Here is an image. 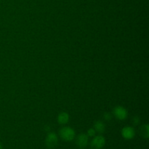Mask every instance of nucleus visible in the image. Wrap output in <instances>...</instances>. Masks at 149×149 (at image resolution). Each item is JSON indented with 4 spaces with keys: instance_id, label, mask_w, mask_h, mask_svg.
<instances>
[{
    "instance_id": "obj_1",
    "label": "nucleus",
    "mask_w": 149,
    "mask_h": 149,
    "mask_svg": "<svg viewBox=\"0 0 149 149\" xmlns=\"http://www.w3.org/2000/svg\"><path fill=\"white\" fill-rule=\"evenodd\" d=\"M61 138L65 141H71L75 138V131L70 127H64L59 131Z\"/></svg>"
},
{
    "instance_id": "obj_2",
    "label": "nucleus",
    "mask_w": 149,
    "mask_h": 149,
    "mask_svg": "<svg viewBox=\"0 0 149 149\" xmlns=\"http://www.w3.org/2000/svg\"><path fill=\"white\" fill-rule=\"evenodd\" d=\"M45 143L49 148H53L58 143V138L55 132H49L45 139Z\"/></svg>"
},
{
    "instance_id": "obj_3",
    "label": "nucleus",
    "mask_w": 149,
    "mask_h": 149,
    "mask_svg": "<svg viewBox=\"0 0 149 149\" xmlns=\"http://www.w3.org/2000/svg\"><path fill=\"white\" fill-rule=\"evenodd\" d=\"M113 114L114 115L115 117L119 120H125L127 117V111L126 110L125 108L123 106H116L113 109Z\"/></svg>"
},
{
    "instance_id": "obj_4",
    "label": "nucleus",
    "mask_w": 149,
    "mask_h": 149,
    "mask_svg": "<svg viewBox=\"0 0 149 149\" xmlns=\"http://www.w3.org/2000/svg\"><path fill=\"white\" fill-rule=\"evenodd\" d=\"M106 144V139L102 135L95 136L91 141V147L93 149H101Z\"/></svg>"
},
{
    "instance_id": "obj_5",
    "label": "nucleus",
    "mask_w": 149,
    "mask_h": 149,
    "mask_svg": "<svg viewBox=\"0 0 149 149\" xmlns=\"http://www.w3.org/2000/svg\"><path fill=\"white\" fill-rule=\"evenodd\" d=\"M122 135L125 139L131 140L135 137V130L133 127L130 126L125 127L122 130Z\"/></svg>"
},
{
    "instance_id": "obj_6",
    "label": "nucleus",
    "mask_w": 149,
    "mask_h": 149,
    "mask_svg": "<svg viewBox=\"0 0 149 149\" xmlns=\"http://www.w3.org/2000/svg\"><path fill=\"white\" fill-rule=\"evenodd\" d=\"M88 138L89 137L87 136V135H86V134L84 133H81L80 134V135H79L78 136H77V141H76L77 146L81 149L86 148L87 144H88Z\"/></svg>"
},
{
    "instance_id": "obj_7",
    "label": "nucleus",
    "mask_w": 149,
    "mask_h": 149,
    "mask_svg": "<svg viewBox=\"0 0 149 149\" xmlns=\"http://www.w3.org/2000/svg\"><path fill=\"white\" fill-rule=\"evenodd\" d=\"M69 121V115L66 112H61L58 116V122L60 125H65Z\"/></svg>"
},
{
    "instance_id": "obj_8",
    "label": "nucleus",
    "mask_w": 149,
    "mask_h": 149,
    "mask_svg": "<svg viewBox=\"0 0 149 149\" xmlns=\"http://www.w3.org/2000/svg\"><path fill=\"white\" fill-rule=\"evenodd\" d=\"M94 129L96 132H98L100 134L103 133L106 130V125L101 121H97L94 125Z\"/></svg>"
},
{
    "instance_id": "obj_9",
    "label": "nucleus",
    "mask_w": 149,
    "mask_h": 149,
    "mask_svg": "<svg viewBox=\"0 0 149 149\" xmlns=\"http://www.w3.org/2000/svg\"><path fill=\"white\" fill-rule=\"evenodd\" d=\"M140 135L142 138L147 139L149 137V126L148 125H144L140 128Z\"/></svg>"
},
{
    "instance_id": "obj_10",
    "label": "nucleus",
    "mask_w": 149,
    "mask_h": 149,
    "mask_svg": "<svg viewBox=\"0 0 149 149\" xmlns=\"http://www.w3.org/2000/svg\"><path fill=\"white\" fill-rule=\"evenodd\" d=\"M96 134V131L94 128H90L87 131V136L88 137H94Z\"/></svg>"
},
{
    "instance_id": "obj_11",
    "label": "nucleus",
    "mask_w": 149,
    "mask_h": 149,
    "mask_svg": "<svg viewBox=\"0 0 149 149\" xmlns=\"http://www.w3.org/2000/svg\"><path fill=\"white\" fill-rule=\"evenodd\" d=\"M111 118H112V115L111 114V113H106L104 114V119H106V121H109V120H111Z\"/></svg>"
},
{
    "instance_id": "obj_12",
    "label": "nucleus",
    "mask_w": 149,
    "mask_h": 149,
    "mask_svg": "<svg viewBox=\"0 0 149 149\" xmlns=\"http://www.w3.org/2000/svg\"><path fill=\"white\" fill-rule=\"evenodd\" d=\"M132 123L134 125H138L140 123V119L138 116H135L133 118V121H132Z\"/></svg>"
},
{
    "instance_id": "obj_13",
    "label": "nucleus",
    "mask_w": 149,
    "mask_h": 149,
    "mask_svg": "<svg viewBox=\"0 0 149 149\" xmlns=\"http://www.w3.org/2000/svg\"><path fill=\"white\" fill-rule=\"evenodd\" d=\"M0 149H2V145L1 143H0Z\"/></svg>"
}]
</instances>
